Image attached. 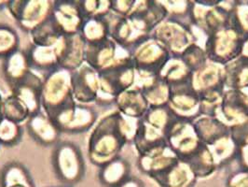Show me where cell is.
Returning a JSON list of instances; mask_svg holds the SVG:
<instances>
[{
  "instance_id": "obj_1",
  "label": "cell",
  "mask_w": 248,
  "mask_h": 187,
  "mask_svg": "<svg viewBox=\"0 0 248 187\" xmlns=\"http://www.w3.org/2000/svg\"><path fill=\"white\" fill-rule=\"evenodd\" d=\"M126 144L127 141L119 125V112L116 110L109 112L91 129L88 139L89 160L100 168L120 156Z\"/></svg>"
},
{
  "instance_id": "obj_2",
  "label": "cell",
  "mask_w": 248,
  "mask_h": 187,
  "mask_svg": "<svg viewBox=\"0 0 248 187\" xmlns=\"http://www.w3.org/2000/svg\"><path fill=\"white\" fill-rule=\"evenodd\" d=\"M176 115L167 105L149 107L139 119L133 144L139 154L166 143V136Z\"/></svg>"
},
{
  "instance_id": "obj_3",
  "label": "cell",
  "mask_w": 248,
  "mask_h": 187,
  "mask_svg": "<svg viewBox=\"0 0 248 187\" xmlns=\"http://www.w3.org/2000/svg\"><path fill=\"white\" fill-rule=\"evenodd\" d=\"M75 103L71 71L59 68L44 76L41 108L49 117L52 119L57 113Z\"/></svg>"
},
{
  "instance_id": "obj_4",
  "label": "cell",
  "mask_w": 248,
  "mask_h": 187,
  "mask_svg": "<svg viewBox=\"0 0 248 187\" xmlns=\"http://www.w3.org/2000/svg\"><path fill=\"white\" fill-rule=\"evenodd\" d=\"M53 173L65 187H74L86 173V163L80 148L72 141L60 140L52 149Z\"/></svg>"
},
{
  "instance_id": "obj_5",
  "label": "cell",
  "mask_w": 248,
  "mask_h": 187,
  "mask_svg": "<svg viewBox=\"0 0 248 187\" xmlns=\"http://www.w3.org/2000/svg\"><path fill=\"white\" fill-rule=\"evenodd\" d=\"M247 38L234 25L232 17L230 25L213 32L206 37L203 49L207 59L224 67L242 55Z\"/></svg>"
},
{
  "instance_id": "obj_6",
  "label": "cell",
  "mask_w": 248,
  "mask_h": 187,
  "mask_svg": "<svg viewBox=\"0 0 248 187\" xmlns=\"http://www.w3.org/2000/svg\"><path fill=\"white\" fill-rule=\"evenodd\" d=\"M85 63L99 74L134 65L131 50L110 37L99 43L87 45Z\"/></svg>"
},
{
  "instance_id": "obj_7",
  "label": "cell",
  "mask_w": 248,
  "mask_h": 187,
  "mask_svg": "<svg viewBox=\"0 0 248 187\" xmlns=\"http://www.w3.org/2000/svg\"><path fill=\"white\" fill-rule=\"evenodd\" d=\"M137 77H158L172 53L159 40L150 37L131 50Z\"/></svg>"
},
{
  "instance_id": "obj_8",
  "label": "cell",
  "mask_w": 248,
  "mask_h": 187,
  "mask_svg": "<svg viewBox=\"0 0 248 187\" xmlns=\"http://www.w3.org/2000/svg\"><path fill=\"white\" fill-rule=\"evenodd\" d=\"M54 1L9 0L7 10L18 26L28 34L50 20Z\"/></svg>"
},
{
  "instance_id": "obj_9",
  "label": "cell",
  "mask_w": 248,
  "mask_h": 187,
  "mask_svg": "<svg viewBox=\"0 0 248 187\" xmlns=\"http://www.w3.org/2000/svg\"><path fill=\"white\" fill-rule=\"evenodd\" d=\"M137 72L134 65L99 74V90L95 103L101 107L115 105L123 92L135 85Z\"/></svg>"
},
{
  "instance_id": "obj_10",
  "label": "cell",
  "mask_w": 248,
  "mask_h": 187,
  "mask_svg": "<svg viewBox=\"0 0 248 187\" xmlns=\"http://www.w3.org/2000/svg\"><path fill=\"white\" fill-rule=\"evenodd\" d=\"M166 143L182 161L187 160L202 144L195 131L193 121L177 116L169 128Z\"/></svg>"
},
{
  "instance_id": "obj_11",
  "label": "cell",
  "mask_w": 248,
  "mask_h": 187,
  "mask_svg": "<svg viewBox=\"0 0 248 187\" xmlns=\"http://www.w3.org/2000/svg\"><path fill=\"white\" fill-rule=\"evenodd\" d=\"M151 37L159 40L172 54H181L186 48L196 43L192 26L166 18L151 33Z\"/></svg>"
},
{
  "instance_id": "obj_12",
  "label": "cell",
  "mask_w": 248,
  "mask_h": 187,
  "mask_svg": "<svg viewBox=\"0 0 248 187\" xmlns=\"http://www.w3.org/2000/svg\"><path fill=\"white\" fill-rule=\"evenodd\" d=\"M52 120L62 133L82 134L91 130L98 121V112L93 107L75 103L57 113Z\"/></svg>"
},
{
  "instance_id": "obj_13",
  "label": "cell",
  "mask_w": 248,
  "mask_h": 187,
  "mask_svg": "<svg viewBox=\"0 0 248 187\" xmlns=\"http://www.w3.org/2000/svg\"><path fill=\"white\" fill-rule=\"evenodd\" d=\"M170 87L168 106L177 117L194 121L201 116L200 98L192 81Z\"/></svg>"
},
{
  "instance_id": "obj_14",
  "label": "cell",
  "mask_w": 248,
  "mask_h": 187,
  "mask_svg": "<svg viewBox=\"0 0 248 187\" xmlns=\"http://www.w3.org/2000/svg\"><path fill=\"white\" fill-rule=\"evenodd\" d=\"M50 19L62 36L79 34L84 22L78 0L54 1Z\"/></svg>"
},
{
  "instance_id": "obj_15",
  "label": "cell",
  "mask_w": 248,
  "mask_h": 187,
  "mask_svg": "<svg viewBox=\"0 0 248 187\" xmlns=\"http://www.w3.org/2000/svg\"><path fill=\"white\" fill-rule=\"evenodd\" d=\"M229 126L248 120V95L241 90L225 89L220 108L216 116Z\"/></svg>"
},
{
  "instance_id": "obj_16",
  "label": "cell",
  "mask_w": 248,
  "mask_h": 187,
  "mask_svg": "<svg viewBox=\"0 0 248 187\" xmlns=\"http://www.w3.org/2000/svg\"><path fill=\"white\" fill-rule=\"evenodd\" d=\"M28 135L40 146L54 147L61 137V130L43 111L33 114L25 122Z\"/></svg>"
},
{
  "instance_id": "obj_17",
  "label": "cell",
  "mask_w": 248,
  "mask_h": 187,
  "mask_svg": "<svg viewBox=\"0 0 248 187\" xmlns=\"http://www.w3.org/2000/svg\"><path fill=\"white\" fill-rule=\"evenodd\" d=\"M178 160L179 158L171 148L164 144L139 154L137 167L141 172L154 179L174 166Z\"/></svg>"
},
{
  "instance_id": "obj_18",
  "label": "cell",
  "mask_w": 248,
  "mask_h": 187,
  "mask_svg": "<svg viewBox=\"0 0 248 187\" xmlns=\"http://www.w3.org/2000/svg\"><path fill=\"white\" fill-rule=\"evenodd\" d=\"M75 101L88 105L96 101L99 90V73L85 63L72 72Z\"/></svg>"
},
{
  "instance_id": "obj_19",
  "label": "cell",
  "mask_w": 248,
  "mask_h": 187,
  "mask_svg": "<svg viewBox=\"0 0 248 187\" xmlns=\"http://www.w3.org/2000/svg\"><path fill=\"white\" fill-rule=\"evenodd\" d=\"M55 45L61 68L73 72L85 64L87 44L80 34L62 36Z\"/></svg>"
},
{
  "instance_id": "obj_20",
  "label": "cell",
  "mask_w": 248,
  "mask_h": 187,
  "mask_svg": "<svg viewBox=\"0 0 248 187\" xmlns=\"http://www.w3.org/2000/svg\"><path fill=\"white\" fill-rule=\"evenodd\" d=\"M33 71L27 51L18 49L2 60V75L10 91Z\"/></svg>"
},
{
  "instance_id": "obj_21",
  "label": "cell",
  "mask_w": 248,
  "mask_h": 187,
  "mask_svg": "<svg viewBox=\"0 0 248 187\" xmlns=\"http://www.w3.org/2000/svg\"><path fill=\"white\" fill-rule=\"evenodd\" d=\"M43 78L31 71L19 85L11 90V94L22 100L31 115L41 112V91Z\"/></svg>"
},
{
  "instance_id": "obj_22",
  "label": "cell",
  "mask_w": 248,
  "mask_h": 187,
  "mask_svg": "<svg viewBox=\"0 0 248 187\" xmlns=\"http://www.w3.org/2000/svg\"><path fill=\"white\" fill-rule=\"evenodd\" d=\"M192 86L200 94L212 91H224L223 66L207 63L192 74Z\"/></svg>"
},
{
  "instance_id": "obj_23",
  "label": "cell",
  "mask_w": 248,
  "mask_h": 187,
  "mask_svg": "<svg viewBox=\"0 0 248 187\" xmlns=\"http://www.w3.org/2000/svg\"><path fill=\"white\" fill-rule=\"evenodd\" d=\"M115 106L118 112L134 119H141L149 109L144 94L134 87L119 95L115 100Z\"/></svg>"
},
{
  "instance_id": "obj_24",
  "label": "cell",
  "mask_w": 248,
  "mask_h": 187,
  "mask_svg": "<svg viewBox=\"0 0 248 187\" xmlns=\"http://www.w3.org/2000/svg\"><path fill=\"white\" fill-rule=\"evenodd\" d=\"M153 180L161 187H193L197 177L187 163L179 159L174 166Z\"/></svg>"
},
{
  "instance_id": "obj_25",
  "label": "cell",
  "mask_w": 248,
  "mask_h": 187,
  "mask_svg": "<svg viewBox=\"0 0 248 187\" xmlns=\"http://www.w3.org/2000/svg\"><path fill=\"white\" fill-rule=\"evenodd\" d=\"M27 51L30 66L35 72L44 73V76L50 71L60 68L59 55L56 45L53 46H36L31 45Z\"/></svg>"
},
{
  "instance_id": "obj_26",
  "label": "cell",
  "mask_w": 248,
  "mask_h": 187,
  "mask_svg": "<svg viewBox=\"0 0 248 187\" xmlns=\"http://www.w3.org/2000/svg\"><path fill=\"white\" fill-rule=\"evenodd\" d=\"M193 125L200 140L206 145L231 133V127L217 117L201 115L193 121Z\"/></svg>"
},
{
  "instance_id": "obj_27",
  "label": "cell",
  "mask_w": 248,
  "mask_h": 187,
  "mask_svg": "<svg viewBox=\"0 0 248 187\" xmlns=\"http://www.w3.org/2000/svg\"><path fill=\"white\" fill-rule=\"evenodd\" d=\"M130 177L131 165L122 156H118L99 168L98 180L103 187H119Z\"/></svg>"
},
{
  "instance_id": "obj_28",
  "label": "cell",
  "mask_w": 248,
  "mask_h": 187,
  "mask_svg": "<svg viewBox=\"0 0 248 187\" xmlns=\"http://www.w3.org/2000/svg\"><path fill=\"white\" fill-rule=\"evenodd\" d=\"M223 68L225 89L243 91L248 88V57L241 55Z\"/></svg>"
},
{
  "instance_id": "obj_29",
  "label": "cell",
  "mask_w": 248,
  "mask_h": 187,
  "mask_svg": "<svg viewBox=\"0 0 248 187\" xmlns=\"http://www.w3.org/2000/svg\"><path fill=\"white\" fill-rule=\"evenodd\" d=\"M18 185L37 187L29 170L23 163H6L0 170V187H12Z\"/></svg>"
},
{
  "instance_id": "obj_30",
  "label": "cell",
  "mask_w": 248,
  "mask_h": 187,
  "mask_svg": "<svg viewBox=\"0 0 248 187\" xmlns=\"http://www.w3.org/2000/svg\"><path fill=\"white\" fill-rule=\"evenodd\" d=\"M192 74L180 55L172 54L161 69L159 77L169 86H174L192 81Z\"/></svg>"
},
{
  "instance_id": "obj_31",
  "label": "cell",
  "mask_w": 248,
  "mask_h": 187,
  "mask_svg": "<svg viewBox=\"0 0 248 187\" xmlns=\"http://www.w3.org/2000/svg\"><path fill=\"white\" fill-rule=\"evenodd\" d=\"M185 162L188 164L191 170L197 178L208 177L217 170L211 151L203 142L200 148Z\"/></svg>"
},
{
  "instance_id": "obj_32",
  "label": "cell",
  "mask_w": 248,
  "mask_h": 187,
  "mask_svg": "<svg viewBox=\"0 0 248 187\" xmlns=\"http://www.w3.org/2000/svg\"><path fill=\"white\" fill-rule=\"evenodd\" d=\"M79 34L87 45L96 44L108 38L109 24L108 17L84 20Z\"/></svg>"
},
{
  "instance_id": "obj_33",
  "label": "cell",
  "mask_w": 248,
  "mask_h": 187,
  "mask_svg": "<svg viewBox=\"0 0 248 187\" xmlns=\"http://www.w3.org/2000/svg\"><path fill=\"white\" fill-rule=\"evenodd\" d=\"M207 146L211 151L217 169H220L235 161V142L233 141L231 133Z\"/></svg>"
},
{
  "instance_id": "obj_34",
  "label": "cell",
  "mask_w": 248,
  "mask_h": 187,
  "mask_svg": "<svg viewBox=\"0 0 248 187\" xmlns=\"http://www.w3.org/2000/svg\"><path fill=\"white\" fill-rule=\"evenodd\" d=\"M3 115L4 118L22 125L29 119L31 113L22 100L10 94L3 100Z\"/></svg>"
},
{
  "instance_id": "obj_35",
  "label": "cell",
  "mask_w": 248,
  "mask_h": 187,
  "mask_svg": "<svg viewBox=\"0 0 248 187\" xmlns=\"http://www.w3.org/2000/svg\"><path fill=\"white\" fill-rule=\"evenodd\" d=\"M32 45L36 46H53L61 38L62 35L52 23L50 18L45 24L39 26L36 30L29 34Z\"/></svg>"
},
{
  "instance_id": "obj_36",
  "label": "cell",
  "mask_w": 248,
  "mask_h": 187,
  "mask_svg": "<svg viewBox=\"0 0 248 187\" xmlns=\"http://www.w3.org/2000/svg\"><path fill=\"white\" fill-rule=\"evenodd\" d=\"M24 127L21 124L3 118L0 122V146L15 147L23 140Z\"/></svg>"
},
{
  "instance_id": "obj_37",
  "label": "cell",
  "mask_w": 248,
  "mask_h": 187,
  "mask_svg": "<svg viewBox=\"0 0 248 187\" xmlns=\"http://www.w3.org/2000/svg\"><path fill=\"white\" fill-rule=\"evenodd\" d=\"M78 4L84 20L107 18L111 13V0H78Z\"/></svg>"
},
{
  "instance_id": "obj_38",
  "label": "cell",
  "mask_w": 248,
  "mask_h": 187,
  "mask_svg": "<svg viewBox=\"0 0 248 187\" xmlns=\"http://www.w3.org/2000/svg\"><path fill=\"white\" fill-rule=\"evenodd\" d=\"M20 49V37L11 25L0 24V59L3 60Z\"/></svg>"
},
{
  "instance_id": "obj_39",
  "label": "cell",
  "mask_w": 248,
  "mask_h": 187,
  "mask_svg": "<svg viewBox=\"0 0 248 187\" xmlns=\"http://www.w3.org/2000/svg\"><path fill=\"white\" fill-rule=\"evenodd\" d=\"M179 55L192 73L202 68L208 61L205 51L201 46H199L197 43L189 45Z\"/></svg>"
},
{
  "instance_id": "obj_40",
  "label": "cell",
  "mask_w": 248,
  "mask_h": 187,
  "mask_svg": "<svg viewBox=\"0 0 248 187\" xmlns=\"http://www.w3.org/2000/svg\"><path fill=\"white\" fill-rule=\"evenodd\" d=\"M232 14L234 25L248 37V1L232 2Z\"/></svg>"
},
{
  "instance_id": "obj_41",
  "label": "cell",
  "mask_w": 248,
  "mask_h": 187,
  "mask_svg": "<svg viewBox=\"0 0 248 187\" xmlns=\"http://www.w3.org/2000/svg\"><path fill=\"white\" fill-rule=\"evenodd\" d=\"M136 0H111V13L120 17H126L132 12Z\"/></svg>"
},
{
  "instance_id": "obj_42",
  "label": "cell",
  "mask_w": 248,
  "mask_h": 187,
  "mask_svg": "<svg viewBox=\"0 0 248 187\" xmlns=\"http://www.w3.org/2000/svg\"><path fill=\"white\" fill-rule=\"evenodd\" d=\"M228 187H248V171H236L229 178Z\"/></svg>"
},
{
  "instance_id": "obj_43",
  "label": "cell",
  "mask_w": 248,
  "mask_h": 187,
  "mask_svg": "<svg viewBox=\"0 0 248 187\" xmlns=\"http://www.w3.org/2000/svg\"><path fill=\"white\" fill-rule=\"evenodd\" d=\"M144 187V185L139 179L131 176L126 181H124L123 184H121L119 187Z\"/></svg>"
},
{
  "instance_id": "obj_44",
  "label": "cell",
  "mask_w": 248,
  "mask_h": 187,
  "mask_svg": "<svg viewBox=\"0 0 248 187\" xmlns=\"http://www.w3.org/2000/svg\"><path fill=\"white\" fill-rule=\"evenodd\" d=\"M242 55L244 56H247L248 57V37L244 44V47H243V51H242Z\"/></svg>"
},
{
  "instance_id": "obj_45",
  "label": "cell",
  "mask_w": 248,
  "mask_h": 187,
  "mask_svg": "<svg viewBox=\"0 0 248 187\" xmlns=\"http://www.w3.org/2000/svg\"><path fill=\"white\" fill-rule=\"evenodd\" d=\"M3 100H4V98L2 97V95L0 93V122L4 118V115H3Z\"/></svg>"
},
{
  "instance_id": "obj_46",
  "label": "cell",
  "mask_w": 248,
  "mask_h": 187,
  "mask_svg": "<svg viewBox=\"0 0 248 187\" xmlns=\"http://www.w3.org/2000/svg\"><path fill=\"white\" fill-rule=\"evenodd\" d=\"M9 4V0H0V11L7 9Z\"/></svg>"
},
{
  "instance_id": "obj_47",
  "label": "cell",
  "mask_w": 248,
  "mask_h": 187,
  "mask_svg": "<svg viewBox=\"0 0 248 187\" xmlns=\"http://www.w3.org/2000/svg\"></svg>"
}]
</instances>
